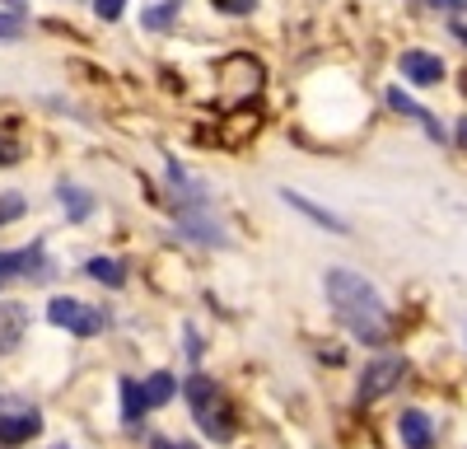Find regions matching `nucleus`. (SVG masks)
I'll list each match as a JSON object with an SVG mask.
<instances>
[{
  "mask_svg": "<svg viewBox=\"0 0 467 449\" xmlns=\"http://www.w3.org/2000/svg\"><path fill=\"white\" fill-rule=\"evenodd\" d=\"M323 290H327V305L337 309V318L350 328V337L365 347H383L393 337V314H388L383 295L369 277L350 272V267H332L323 277Z\"/></svg>",
  "mask_w": 467,
  "mask_h": 449,
  "instance_id": "1",
  "label": "nucleus"
},
{
  "mask_svg": "<svg viewBox=\"0 0 467 449\" xmlns=\"http://www.w3.org/2000/svg\"><path fill=\"white\" fill-rule=\"evenodd\" d=\"M402 380H407V360H402V356H379V360H369V365H365V374H360V384H356V402H360V407H374L379 398L393 393Z\"/></svg>",
  "mask_w": 467,
  "mask_h": 449,
  "instance_id": "2",
  "label": "nucleus"
},
{
  "mask_svg": "<svg viewBox=\"0 0 467 449\" xmlns=\"http://www.w3.org/2000/svg\"><path fill=\"white\" fill-rule=\"evenodd\" d=\"M47 318L75 337H99L108 328V314L94 309V305H80V299H70V295H57L52 305H47Z\"/></svg>",
  "mask_w": 467,
  "mask_h": 449,
  "instance_id": "3",
  "label": "nucleus"
},
{
  "mask_svg": "<svg viewBox=\"0 0 467 449\" xmlns=\"http://www.w3.org/2000/svg\"><path fill=\"white\" fill-rule=\"evenodd\" d=\"M398 440L402 449H435L440 444V426L425 407H402L398 412Z\"/></svg>",
  "mask_w": 467,
  "mask_h": 449,
  "instance_id": "4",
  "label": "nucleus"
},
{
  "mask_svg": "<svg viewBox=\"0 0 467 449\" xmlns=\"http://www.w3.org/2000/svg\"><path fill=\"white\" fill-rule=\"evenodd\" d=\"M398 66H402V75L411 85H420V89H435V85H444V61L435 57V52H425V47H407L402 57H398Z\"/></svg>",
  "mask_w": 467,
  "mask_h": 449,
  "instance_id": "5",
  "label": "nucleus"
},
{
  "mask_svg": "<svg viewBox=\"0 0 467 449\" xmlns=\"http://www.w3.org/2000/svg\"><path fill=\"white\" fill-rule=\"evenodd\" d=\"M24 277H47V253H43V244L0 253V286H5V281H24Z\"/></svg>",
  "mask_w": 467,
  "mask_h": 449,
  "instance_id": "6",
  "label": "nucleus"
},
{
  "mask_svg": "<svg viewBox=\"0 0 467 449\" xmlns=\"http://www.w3.org/2000/svg\"><path fill=\"white\" fill-rule=\"evenodd\" d=\"M388 108L402 112V118H411V122H420V127H425V136H431L435 145H444V141H449V131H444V122L435 118V112H431V108H420V103H416L411 94H402L398 85L388 89Z\"/></svg>",
  "mask_w": 467,
  "mask_h": 449,
  "instance_id": "7",
  "label": "nucleus"
},
{
  "mask_svg": "<svg viewBox=\"0 0 467 449\" xmlns=\"http://www.w3.org/2000/svg\"><path fill=\"white\" fill-rule=\"evenodd\" d=\"M178 230L187 235V239H197V244H229V235H224V224L215 220V215H206V211H197V206H178Z\"/></svg>",
  "mask_w": 467,
  "mask_h": 449,
  "instance_id": "8",
  "label": "nucleus"
},
{
  "mask_svg": "<svg viewBox=\"0 0 467 449\" xmlns=\"http://www.w3.org/2000/svg\"><path fill=\"white\" fill-rule=\"evenodd\" d=\"M37 431H43V412L24 407V412H15V417H10V412H0V444H5V449L33 440Z\"/></svg>",
  "mask_w": 467,
  "mask_h": 449,
  "instance_id": "9",
  "label": "nucleus"
},
{
  "mask_svg": "<svg viewBox=\"0 0 467 449\" xmlns=\"http://www.w3.org/2000/svg\"><path fill=\"white\" fill-rule=\"evenodd\" d=\"M281 202H285V206H295V211H304L314 224H323V230L346 235V220H341V215H332V211H327V206H318V202H308L304 193H290V187H281Z\"/></svg>",
  "mask_w": 467,
  "mask_h": 449,
  "instance_id": "10",
  "label": "nucleus"
},
{
  "mask_svg": "<svg viewBox=\"0 0 467 449\" xmlns=\"http://www.w3.org/2000/svg\"><path fill=\"white\" fill-rule=\"evenodd\" d=\"M197 422H202L206 440H215V444H229V440H234V412H229V402L215 398L206 412H197Z\"/></svg>",
  "mask_w": 467,
  "mask_h": 449,
  "instance_id": "11",
  "label": "nucleus"
},
{
  "mask_svg": "<svg viewBox=\"0 0 467 449\" xmlns=\"http://www.w3.org/2000/svg\"><path fill=\"white\" fill-rule=\"evenodd\" d=\"M24 328H28V305H0V356L24 342Z\"/></svg>",
  "mask_w": 467,
  "mask_h": 449,
  "instance_id": "12",
  "label": "nucleus"
},
{
  "mask_svg": "<svg viewBox=\"0 0 467 449\" xmlns=\"http://www.w3.org/2000/svg\"><path fill=\"white\" fill-rule=\"evenodd\" d=\"M182 398H187V407H192V417H197V412H206V407L220 398V389H215L211 374H187V380H182Z\"/></svg>",
  "mask_w": 467,
  "mask_h": 449,
  "instance_id": "13",
  "label": "nucleus"
},
{
  "mask_svg": "<svg viewBox=\"0 0 467 449\" xmlns=\"http://www.w3.org/2000/svg\"><path fill=\"white\" fill-rule=\"evenodd\" d=\"M85 272H89L94 281H103L108 290H122V286H127V267H122L117 257H89Z\"/></svg>",
  "mask_w": 467,
  "mask_h": 449,
  "instance_id": "14",
  "label": "nucleus"
},
{
  "mask_svg": "<svg viewBox=\"0 0 467 449\" xmlns=\"http://www.w3.org/2000/svg\"><path fill=\"white\" fill-rule=\"evenodd\" d=\"M173 393H178V380H173L169 370H154L150 380H145V402H150V407H169Z\"/></svg>",
  "mask_w": 467,
  "mask_h": 449,
  "instance_id": "15",
  "label": "nucleus"
},
{
  "mask_svg": "<svg viewBox=\"0 0 467 449\" xmlns=\"http://www.w3.org/2000/svg\"><path fill=\"white\" fill-rule=\"evenodd\" d=\"M57 197L66 202L70 220H89V215H94V197L85 193V187H75V183H61V187H57Z\"/></svg>",
  "mask_w": 467,
  "mask_h": 449,
  "instance_id": "16",
  "label": "nucleus"
},
{
  "mask_svg": "<svg viewBox=\"0 0 467 449\" xmlns=\"http://www.w3.org/2000/svg\"><path fill=\"white\" fill-rule=\"evenodd\" d=\"M145 412H150V402H145V384L122 380V422H140Z\"/></svg>",
  "mask_w": 467,
  "mask_h": 449,
  "instance_id": "17",
  "label": "nucleus"
},
{
  "mask_svg": "<svg viewBox=\"0 0 467 449\" xmlns=\"http://www.w3.org/2000/svg\"><path fill=\"white\" fill-rule=\"evenodd\" d=\"M178 10H182V0H164V5L145 10V15H140V24H145V28H154V33H164V28L178 19Z\"/></svg>",
  "mask_w": 467,
  "mask_h": 449,
  "instance_id": "18",
  "label": "nucleus"
},
{
  "mask_svg": "<svg viewBox=\"0 0 467 449\" xmlns=\"http://www.w3.org/2000/svg\"><path fill=\"white\" fill-rule=\"evenodd\" d=\"M28 211V202L19 197V193H5V197H0V224H10V220H19Z\"/></svg>",
  "mask_w": 467,
  "mask_h": 449,
  "instance_id": "19",
  "label": "nucleus"
},
{
  "mask_svg": "<svg viewBox=\"0 0 467 449\" xmlns=\"http://www.w3.org/2000/svg\"><path fill=\"white\" fill-rule=\"evenodd\" d=\"M211 5H215L220 15H253L257 0H211Z\"/></svg>",
  "mask_w": 467,
  "mask_h": 449,
  "instance_id": "20",
  "label": "nucleus"
},
{
  "mask_svg": "<svg viewBox=\"0 0 467 449\" xmlns=\"http://www.w3.org/2000/svg\"><path fill=\"white\" fill-rule=\"evenodd\" d=\"M122 10H127V0H94V15L108 19V24H112V19H122Z\"/></svg>",
  "mask_w": 467,
  "mask_h": 449,
  "instance_id": "21",
  "label": "nucleus"
},
{
  "mask_svg": "<svg viewBox=\"0 0 467 449\" xmlns=\"http://www.w3.org/2000/svg\"><path fill=\"white\" fill-rule=\"evenodd\" d=\"M24 33V19L19 15H0V37H19Z\"/></svg>",
  "mask_w": 467,
  "mask_h": 449,
  "instance_id": "22",
  "label": "nucleus"
},
{
  "mask_svg": "<svg viewBox=\"0 0 467 449\" xmlns=\"http://www.w3.org/2000/svg\"><path fill=\"white\" fill-rule=\"evenodd\" d=\"M0 164H19V145L10 136H0Z\"/></svg>",
  "mask_w": 467,
  "mask_h": 449,
  "instance_id": "23",
  "label": "nucleus"
},
{
  "mask_svg": "<svg viewBox=\"0 0 467 449\" xmlns=\"http://www.w3.org/2000/svg\"><path fill=\"white\" fill-rule=\"evenodd\" d=\"M150 449H197V444H187V440H169V435H154Z\"/></svg>",
  "mask_w": 467,
  "mask_h": 449,
  "instance_id": "24",
  "label": "nucleus"
},
{
  "mask_svg": "<svg viewBox=\"0 0 467 449\" xmlns=\"http://www.w3.org/2000/svg\"><path fill=\"white\" fill-rule=\"evenodd\" d=\"M453 136H458V145L467 150V118H458V127H453Z\"/></svg>",
  "mask_w": 467,
  "mask_h": 449,
  "instance_id": "25",
  "label": "nucleus"
},
{
  "mask_svg": "<svg viewBox=\"0 0 467 449\" xmlns=\"http://www.w3.org/2000/svg\"><path fill=\"white\" fill-rule=\"evenodd\" d=\"M444 5H449V10H467V0H444Z\"/></svg>",
  "mask_w": 467,
  "mask_h": 449,
  "instance_id": "26",
  "label": "nucleus"
},
{
  "mask_svg": "<svg viewBox=\"0 0 467 449\" xmlns=\"http://www.w3.org/2000/svg\"><path fill=\"white\" fill-rule=\"evenodd\" d=\"M416 5H425V10H435V5H444V0H416Z\"/></svg>",
  "mask_w": 467,
  "mask_h": 449,
  "instance_id": "27",
  "label": "nucleus"
}]
</instances>
